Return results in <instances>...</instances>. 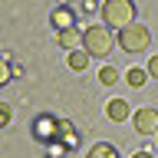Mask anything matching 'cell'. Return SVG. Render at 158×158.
Segmentation results:
<instances>
[{"mask_svg": "<svg viewBox=\"0 0 158 158\" xmlns=\"http://www.w3.org/2000/svg\"><path fill=\"white\" fill-rule=\"evenodd\" d=\"M112 46H115V36H112V30L109 27H86L82 30V49H86L92 59H102L112 53Z\"/></svg>", "mask_w": 158, "mask_h": 158, "instance_id": "1", "label": "cell"}, {"mask_svg": "<svg viewBox=\"0 0 158 158\" xmlns=\"http://www.w3.org/2000/svg\"><path fill=\"white\" fill-rule=\"evenodd\" d=\"M102 23L109 30H125L135 23V3L132 0H106L102 3Z\"/></svg>", "mask_w": 158, "mask_h": 158, "instance_id": "2", "label": "cell"}, {"mask_svg": "<svg viewBox=\"0 0 158 158\" xmlns=\"http://www.w3.org/2000/svg\"><path fill=\"white\" fill-rule=\"evenodd\" d=\"M115 43H118L122 53H145L148 43H152V33H148V27H142V23H132V27L118 30Z\"/></svg>", "mask_w": 158, "mask_h": 158, "instance_id": "3", "label": "cell"}, {"mask_svg": "<svg viewBox=\"0 0 158 158\" xmlns=\"http://www.w3.org/2000/svg\"><path fill=\"white\" fill-rule=\"evenodd\" d=\"M132 125H135L138 135H158V109H155V106H142V109H135Z\"/></svg>", "mask_w": 158, "mask_h": 158, "instance_id": "4", "label": "cell"}, {"mask_svg": "<svg viewBox=\"0 0 158 158\" xmlns=\"http://www.w3.org/2000/svg\"><path fill=\"white\" fill-rule=\"evenodd\" d=\"M33 135H36V142H43V145L56 142V138H59V118L36 115V118H33Z\"/></svg>", "mask_w": 158, "mask_h": 158, "instance_id": "5", "label": "cell"}, {"mask_svg": "<svg viewBox=\"0 0 158 158\" xmlns=\"http://www.w3.org/2000/svg\"><path fill=\"white\" fill-rule=\"evenodd\" d=\"M135 112H132V102H125V99H109L106 106V118L109 122H125V118H132Z\"/></svg>", "mask_w": 158, "mask_h": 158, "instance_id": "6", "label": "cell"}, {"mask_svg": "<svg viewBox=\"0 0 158 158\" xmlns=\"http://www.w3.org/2000/svg\"><path fill=\"white\" fill-rule=\"evenodd\" d=\"M49 23L56 27V33H63V30H73L76 27V13L69 7H56L53 13H49Z\"/></svg>", "mask_w": 158, "mask_h": 158, "instance_id": "7", "label": "cell"}, {"mask_svg": "<svg viewBox=\"0 0 158 158\" xmlns=\"http://www.w3.org/2000/svg\"><path fill=\"white\" fill-rule=\"evenodd\" d=\"M89 63H92V56H89L86 49H69V53H66V66L73 69V73H82V69H89Z\"/></svg>", "mask_w": 158, "mask_h": 158, "instance_id": "8", "label": "cell"}, {"mask_svg": "<svg viewBox=\"0 0 158 158\" xmlns=\"http://www.w3.org/2000/svg\"><path fill=\"white\" fill-rule=\"evenodd\" d=\"M56 142H63L66 148H76V145H79L76 125H73V122H66V118H59V138H56Z\"/></svg>", "mask_w": 158, "mask_h": 158, "instance_id": "9", "label": "cell"}, {"mask_svg": "<svg viewBox=\"0 0 158 158\" xmlns=\"http://www.w3.org/2000/svg\"><path fill=\"white\" fill-rule=\"evenodd\" d=\"M56 43L69 53V49H76L79 43H82V33H79L76 27H73V30H63V33H56Z\"/></svg>", "mask_w": 158, "mask_h": 158, "instance_id": "10", "label": "cell"}, {"mask_svg": "<svg viewBox=\"0 0 158 158\" xmlns=\"http://www.w3.org/2000/svg\"><path fill=\"white\" fill-rule=\"evenodd\" d=\"M86 158H118L115 145H109V142H96V145L86 152Z\"/></svg>", "mask_w": 158, "mask_h": 158, "instance_id": "11", "label": "cell"}, {"mask_svg": "<svg viewBox=\"0 0 158 158\" xmlns=\"http://www.w3.org/2000/svg\"><path fill=\"white\" fill-rule=\"evenodd\" d=\"M125 82L132 89H142L148 82V69H128V73H125Z\"/></svg>", "mask_w": 158, "mask_h": 158, "instance_id": "12", "label": "cell"}, {"mask_svg": "<svg viewBox=\"0 0 158 158\" xmlns=\"http://www.w3.org/2000/svg\"><path fill=\"white\" fill-rule=\"evenodd\" d=\"M99 82H102V86H115L118 82V69L115 66H102L99 69Z\"/></svg>", "mask_w": 158, "mask_h": 158, "instance_id": "13", "label": "cell"}, {"mask_svg": "<svg viewBox=\"0 0 158 158\" xmlns=\"http://www.w3.org/2000/svg\"><path fill=\"white\" fill-rule=\"evenodd\" d=\"M10 79H13V66H10L7 56H0V86H7Z\"/></svg>", "mask_w": 158, "mask_h": 158, "instance_id": "14", "label": "cell"}, {"mask_svg": "<svg viewBox=\"0 0 158 158\" xmlns=\"http://www.w3.org/2000/svg\"><path fill=\"white\" fill-rule=\"evenodd\" d=\"M66 152L69 148L63 145V142H49L46 145V158H66Z\"/></svg>", "mask_w": 158, "mask_h": 158, "instance_id": "15", "label": "cell"}, {"mask_svg": "<svg viewBox=\"0 0 158 158\" xmlns=\"http://www.w3.org/2000/svg\"><path fill=\"white\" fill-rule=\"evenodd\" d=\"M10 118H13L10 106H7V102H0V128H7V125H10Z\"/></svg>", "mask_w": 158, "mask_h": 158, "instance_id": "16", "label": "cell"}, {"mask_svg": "<svg viewBox=\"0 0 158 158\" xmlns=\"http://www.w3.org/2000/svg\"><path fill=\"white\" fill-rule=\"evenodd\" d=\"M148 76H152V79H158V56H152V59H148Z\"/></svg>", "mask_w": 158, "mask_h": 158, "instance_id": "17", "label": "cell"}, {"mask_svg": "<svg viewBox=\"0 0 158 158\" xmlns=\"http://www.w3.org/2000/svg\"><path fill=\"white\" fill-rule=\"evenodd\" d=\"M82 10H86V13H96L99 3H96V0H82Z\"/></svg>", "mask_w": 158, "mask_h": 158, "instance_id": "18", "label": "cell"}, {"mask_svg": "<svg viewBox=\"0 0 158 158\" xmlns=\"http://www.w3.org/2000/svg\"><path fill=\"white\" fill-rule=\"evenodd\" d=\"M132 158H155V155H152V152H145V148H142V152H135V155H132Z\"/></svg>", "mask_w": 158, "mask_h": 158, "instance_id": "19", "label": "cell"}, {"mask_svg": "<svg viewBox=\"0 0 158 158\" xmlns=\"http://www.w3.org/2000/svg\"><path fill=\"white\" fill-rule=\"evenodd\" d=\"M69 3H73V0H59V7H69Z\"/></svg>", "mask_w": 158, "mask_h": 158, "instance_id": "20", "label": "cell"}, {"mask_svg": "<svg viewBox=\"0 0 158 158\" xmlns=\"http://www.w3.org/2000/svg\"><path fill=\"white\" fill-rule=\"evenodd\" d=\"M155 138H158V135H155Z\"/></svg>", "mask_w": 158, "mask_h": 158, "instance_id": "21", "label": "cell"}]
</instances>
